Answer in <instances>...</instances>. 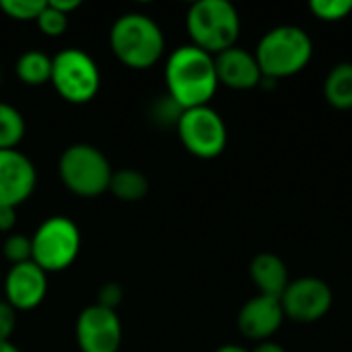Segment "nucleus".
Segmentation results:
<instances>
[{
    "label": "nucleus",
    "instance_id": "1",
    "mask_svg": "<svg viewBox=\"0 0 352 352\" xmlns=\"http://www.w3.org/2000/svg\"><path fill=\"white\" fill-rule=\"evenodd\" d=\"M167 95L182 107L208 105L219 89L214 56L188 43L171 52L165 64Z\"/></svg>",
    "mask_w": 352,
    "mask_h": 352
},
{
    "label": "nucleus",
    "instance_id": "2",
    "mask_svg": "<svg viewBox=\"0 0 352 352\" xmlns=\"http://www.w3.org/2000/svg\"><path fill=\"white\" fill-rule=\"evenodd\" d=\"M109 45L124 66L146 70L161 60L165 52V35L148 14L126 12L111 25Z\"/></svg>",
    "mask_w": 352,
    "mask_h": 352
},
{
    "label": "nucleus",
    "instance_id": "3",
    "mask_svg": "<svg viewBox=\"0 0 352 352\" xmlns=\"http://www.w3.org/2000/svg\"><path fill=\"white\" fill-rule=\"evenodd\" d=\"M254 54L264 78H287L309 64L314 41L309 33L297 25H278L262 35Z\"/></svg>",
    "mask_w": 352,
    "mask_h": 352
},
{
    "label": "nucleus",
    "instance_id": "4",
    "mask_svg": "<svg viewBox=\"0 0 352 352\" xmlns=\"http://www.w3.org/2000/svg\"><path fill=\"white\" fill-rule=\"evenodd\" d=\"M186 27L192 45L217 56L237 43L241 16L229 0H198L188 10Z\"/></svg>",
    "mask_w": 352,
    "mask_h": 352
},
{
    "label": "nucleus",
    "instance_id": "5",
    "mask_svg": "<svg viewBox=\"0 0 352 352\" xmlns=\"http://www.w3.org/2000/svg\"><path fill=\"white\" fill-rule=\"evenodd\" d=\"M58 173L62 184L82 198H95L107 192L113 175L107 157L91 144L68 146L60 157Z\"/></svg>",
    "mask_w": 352,
    "mask_h": 352
},
{
    "label": "nucleus",
    "instance_id": "6",
    "mask_svg": "<svg viewBox=\"0 0 352 352\" xmlns=\"http://www.w3.org/2000/svg\"><path fill=\"white\" fill-rule=\"evenodd\" d=\"M50 82L64 101L80 105L89 103L97 95L101 87V72L87 52L68 47L52 58Z\"/></svg>",
    "mask_w": 352,
    "mask_h": 352
},
{
    "label": "nucleus",
    "instance_id": "7",
    "mask_svg": "<svg viewBox=\"0 0 352 352\" xmlns=\"http://www.w3.org/2000/svg\"><path fill=\"white\" fill-rule=\"evenodd\" d=\"M80 252V231L66 217H52L39 225L31 239V262L45 274L66 270Z\"/></svg>",
    "mask_w": 352,
    "mask_h": 352
},
{
    "label": "nucleus",
    "instance_id": "8",
    "mask_svg": "<svg viewBox=\"0 0 352 352\" xmlns=\"http://www.w3.org/2000/svg\"><path fill=\"white\" fill-rule=\"evenodd\" d=\"M177 134L188 153L198 159H217L227 148V124L210 105L184 109L177 120Z\"/></svg>",
    "mask_w": 352,
    "mask_h": 352
},
{
    "label": "nucleus",
    "instance_id": "9",
    "mask_svg": "<svg viewBox=\"0 0 352 352\" xmlns=\"http://www.w3.org/2000/svg\"><path fill=\"white\" fill-rule=\"evenodd\" d=\"M334 295L330 285L318 276H301L289 283L280 297V305L287 320L297 324H314L328 316Z\"/></svg>",
    "mask_w": 352,
    "mask_h": 352
},
{
    "label": "nucleus",
    "instance_id": "10",
    "mask_svg": "<svg viewBox=\"0 0 352 352\" xmlns=\"http://www.w3.org/2000/svg\"><path fill=\"white\" fill-rule=\"evenodd\" d=\"M76 344L80 352H118L122 344V324L116 311L89 305L76 320Z\"/></svg>",
    "mask_w": 352,
    "mask_h": 352
},
{
    "label": "nucleus",
    "instance_id": "11",
    "mask_svg": "<svg viewBox=\"0 0 352 352\" xmlns=\"http://www.w3.org/2000/svg\"><path fill=\"white\" fill-rule=\"evenodd\" d=\"M35 165L16 148L0 151V208H16L35 190Z\"/></svg>",
    "mask_w": 352,
    "mask_h": 352
},
{
    "label": "nucleus",
    "instance_id": "12",
    "mask_svg": "<svg viewBox=\"0 0 352 352\" xmlns=\"http://www.w3.org/2000/svg\"><path fill=\"white\" fill-rule=\"evenodd\" d=\"M285 311L280 305V299L256 295L243 307L237 316V328L239 332L254 342H266L270 340L285 322Z\"/></svg>",
    "mask_w": 352,
    "mask_h": 352
},
{
    "label": "nucleus",
    "instance_id": "13",
    "mask_svg": "<svg viewBox=\"0 0 352 352\" xmlns=\"http://www.w3.org/2000/svg\"><path fill=\"white\" fill-rule=\"evenodd\" d=\"M47 293V274L35 264H14L4 280V295L6 303L14 311H29L35 309Z\"/></svg>",
    "mask_w": 352,
    "mask_h": 352
},
{
    "label": "nucleus",
    "instance_id": "14",
    "mask_svg": "<svg viewBox=\"0 0 352 352\" xmlns=\"http://www.w3.org/2000/svg\"><path fill=\"white\" fill-rule=\"evenodd\" d=\"M214 68H217L219 85H225L233 91H252L264 78L256 54L239 45H233L217 54Z\"/></svg>",
    "mask_w": 352,
    "mask_h": 352
},
{
    "label": "nucleus",
    "instance_id": "15",
    "mask_svg": "<svg viewBox=\"0 0 352 352\" xmlns=\"http://www.w3.org/2000/svg\"><path fill=\"white\" fill-rule=\"evenodd\" d=\"M250 278L258 289V295L276 297V299L283 297V293L291 283L287 264L283 262V258L270 252H262L250 262Z\"/></svg>",
    "mask_w": 352,
    "mask_h": 352
},
{
    "label": "nucleus",
    "instance_id": "16",
    "mask_svg": "<svg viewBox=\"0 0 352 352\" xmlns=\"http://www.w3.org/2000/svg\"><path fill=\"white\" fill-rule=\"evenodd\" d=\"M324 97L334 109H352V62H340L328 72L324 80Z\"/></svg>",
    "mask_w": 352,
    "mask_h": 352
},
{
    "label": "nucleus",
    "instance_id": "17",
    "mask_svg": "<svg viewBox=\"0 0 352 352\" xmlns=\"http://www.w3.org/2000/svg\"><path fill=\"white\" fill-rule=\"evenodd\" d=\"M16 76L29 87H41L52 78V58L43 52L29 50L16 60Z\"/></svg>",
    "mask_w": 352,
    "mask_h": 352
},
{
    "label": "nucleus",
    "instance_id": "18",
    "mask_svg": "<svg viewBox=\"0 0 352 352\" xmlns=\"http://www.w3.org/2000/svg\"><path fill=\"white\" fill-rule=\"evenodd\" d=\"M109 192L122 202H138L148 194V179L136 169H120L111 175Z\"/></svg>",
    "mask_w": 352,
    "mask_h": 352
},
{
    "label": "nucleus",
    "instance_id": "19",
    "mask_svg": "<svg viewBox=\"0 0 352 352\" xmlns=\"http://www.w3.org/2000/svg\"><path fill=\"white\" fill-rule=\"evenodd\" d=\"M25 136V120L21 111L0 101V151L16 148Z\"/></svg>",
    "mask_w": 352,
    "mask_h": 352
},
{
    "label": "nucleus",
    "instance_id": "20",
    "mask_svg": "<svg viewBox=\"0 0 352 352\" xmlns=\"http://www.w3.org/2000/svg\"><path fill=\"white\" fill-rule=\"evenodd\" d=\"M309 10L316 19L326 23H336L352 14V0H314L309 2Z\"/></svg>",
    "mask_w": 352,
    "mask_h": 352
},
{
    "label": "nucleus",
    "instance_id": "21",
    "mask_svg": "<svg viewBox=\"0 0 352 352\" xmlns=\"http://www.w3.org/2000/svg\"><path fill=\"white\" fill-rule=\"evenodd\" d=\"M45 8L43 0H0V10L14 21H37Z\"/></svg>",
    "mask_w": 352,
    "mask_h": 352
},
{
    "label": "nucleus",
    "instance_id": "22",
    "mask_svg": "<svg viewBox=\"0 0 352 352\" xmlns=\"http://www.w3.org/2000/svg\"><path fill=\"white\" fill-rule=\"evenodd\" d=\"M35 23L41 29V33L47 37H60L68 29V16L58 12L56 8H52L47 2H45V8L41 10V14L37 16Z\"/></svg>",
    "mask_w": 352,
    "mask_h": 352
},
{
    "label": "nucleus",
    "instance_id": "23",
    "mask_svg": "<svg viewBox=\"0 0 352 352\" xmlns=\"http://www.w3.org/2000/svg\"><path fill=\"white\" fill-rule=\"evenodd\" d=\"M4 258L14 266V264H25V262H31V239L25 237V235H10L6 241H4Z\"/></svg>",
    "mask_w": 352,
    "mask_h": 352
},
{
    "label": "nucleus",
    "instance_id": "24",
    "mask_svg": "<svg viewBox=\"0 0 352 352\" xmlns=\"http://www.w3.org/2000/svg\"><path fill=\"white\" fill-rule=\"evenodd\" d=\"M182 111H184V109H182L169 95L161 97V99L153 105V118H155L157 122H161V124H175V126H177V120H179Z\"/></svg>",
    "mask_w": 352,
    "mask_h": 352
},
{
    "label": "nucleus",
    "instance_id": "25",
    "mask_svg": "<svg viewBox=\"0 0 352 352\" xmlns=\"http://www.w3.org/2000/svg\"><path fill=\"white\" fill-rule=\"evenodd\" d=\"M122 297H124L122 287H120V285H116V283H107V285H103V287L99 289L97 305H101V307H105V309L116 311V307L122 303Z\"/></svg>",
    "mask_w": 352,
    "mask_h": 352
},
{
    "label": "nucleus",
    "instance_id": "26",
    "mask_svg": "<svg viewBox=\"0 0 352 352\" xmlns=\"http://www.w3.org/2000/svg\"><path fill=\"white\" fill-rule=\"evenodd\" d=\"M14 326H16V311L6 301H0V340L2 342L10 340Z\"/></svg>",
    "mask_w": 352,
    "mask_h": 352
},
{
    "label": "nucleus",
    "instance_id": "27",
    "mask_svg": "<svg viewBox=\"0 0 352 352\" xmlns=\"http://www.w3.org/2000/svg\"><path fill=\"white\" fill-rule=\"evenodd\" d=\"M16 225V208H0V231L8 233Z\"/></svg>",
    "mask_w": 352,
    "mask_h": 352
},
{
    "label": "nucleus",
    "instance_id": "28",
    "mask_svg": "<svg viewBox=\"0 0 352 352\" xmlns=\"http://www.w3.org/2000/svg\"><path fill=\"white\" fill-rule=\"evenodd\" d=\"M47 4L52 8H56L58 12L66 14V16H70V12H74L76 8H80V2L78 0H50Z\"/></svg>",
    "mask_w": 352,
    "mask_h": 352
},
{
    "label": "nucleus",
    "instance_id": "29",
    "mask_svg": "<svg viewBox=\"0 0 352 352\" xmlns=\"http://www.w3.org/2000/svg\"><path fill=\"white\" fill-rule=\"evenodd\" d=\"M250 352H287L278 342H272V340H266V342H258L256 349Z\"/></svg>",
    "mask_w": 352,
    "mask_h": 352
},
{
    "label": "nucleus",
    "instance_id": "30",
    "mask_svg": "<svg viewBox=\"0 0 352 352\" xmlns=\"http://www.w3.org/2000/svg\"><path fill=\"white\" fill-rule=\"evenodd\" d=\"M214 352H250V351H245V349H241V346H237V344H225V346L217 349Z\"/></svg>",
    "mask_w": 352,
    "mask_h": 352
},
{
    "label": "nucleus",
    "instance_id": "31",
    "mask_svg": "<svg viewBox=\"0 0 352 352\" xmlns=\"http://www.w3.org/2000/svg\"><path fill=\"white\" fill-rule=\"evenodd\" d=\"M0 352H21V351H19L10 340H6V342H2V340H0Z\"/></svg>",
    "mask_w": 352,
    "mask_h": 352
},
{
    "label": "nucleus",
    "instance_id": "32",
    "mask_svg": "<svg viewBox=\"0 0 352 352\" xmlns=\"http://www.w3.org/2000/svg\"><path fill=\"white\" fill-rule=\"evenodd\" d=\"M0 80H2V72H0Z\"/></svg>",
    "mask_w": 352,
    "mask_h": 352
}]
</instances>
